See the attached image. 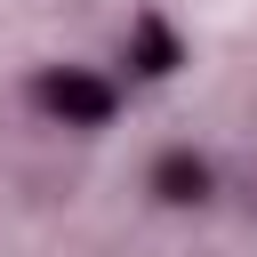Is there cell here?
<instances>
[{"instance_id":"1","label":"cell","mask_w":257,"mask_h":257,"mask_svg":"<svg viewBox=\"0 0 257 257\" xmlns=\"http://www.w3.org/2000/svg\"><path fill=\"white\" fill-rule=\"evenodd\" d=\"M24 104L40 112V120H56V128H104L112 112H120V80H104V72H88V64H40L32 80H24Z\"/></svg>"},{"instance_id":"2","label":"cell","mask_w":257,"mask_h":257,"mask_svg":"<svg viewBox=\"0 0 257 257\" xmlns=\"http://www.w3.org/2000/svg\"><path fill=\"white\" fill-rule=\"evenodd\" d=\"M145 193H153L161 209H201V201L217 193V161H209V153H193V145H169V153H153Z\"/></svg>"},{"instance_id":"3","label":"cell","mask_w":257,"mask_h":257,"mask_svg":"<svg viewBox=\"0 0 257 257\" xmlns=\"http://www.w3.org/2000/svg\"><path fill=\"white\" fill-rule=\"evenodd\" d=\"M120 56H128V72H137V80H169V72L185 64V40H177V24H169V16H137Z\"/></svg>"}]
</instances>
